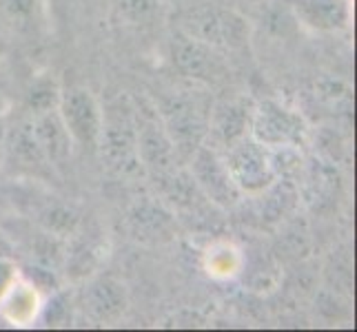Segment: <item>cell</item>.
I'll return each mask as SVG.
<instances>
[{
  "mask_svg": "<svg viewBox=\"0 0 357 332\" xmlns=\"http://www.w3.org/2000/svg\"><path fill=\"white\" fill-rule=\"evenodd\" d=\"M176 31L200 40L222 54H236L251 42V20L238 9L218 3L191 5L178 16Z\"/></svg>",
  "mask_w": 357,
  "mask_h": 332,
  "instance_id": "cell-1",
  "label": "cell"
},
{
  "mask_svg": "<svg viewBox=\"0 0 357 332\" xmlns=\"http://www.w3.org/2000/svg\"><path fill=\"white\" fill-rule=\"evenodd\" d=\"M60 95H63V87H60L54 73H40V76H36L29 84L27 93H24V106H27L29 118L56 111Z\"/></svg>",
  "mask_w": 357,
  "mask_h": 332,
  "instance_id": "cell-18",
  "label": "cell"
},
{
  "mask_svg": "<svg viewBox=\"0 0 357 332\" xmlns=\"http://www.w3.org/2000/svg\"><path fill=\"white\" fill-rule=\"evenodd\" d=\"M31 127L49 166H63L71 157L73 142L63 125V120L58 116V109L31 118Z\"/></svg>",
  "mask_w": 357,
  "mask_h": 332,
  "instance_id": "cell-16",
  "label": "cell"
},
{
  "mask_svg": "<svg viewBox=\"0 0 357 332\" xmlns=\"http://www.w3.org/2000/svg\"><path fill=\"white\" fill-rule=\"evenodd\" d=\"M80 303L93 324L112 326L125 317L129 308V292L127 286L112 275H93L84 279Z\"/></svg>",
  "mask_w": 357,
  "mask_h": 332,
  "instance_id": "cell-8",
  "label": "cell"
},
{
  "mask_svg": "<svg viewBox=\"0 0 357 332\" xmlns=\"http://www.w3.org/2000/svg\"><path fill=\"white\" fill-rule=\"evenodd\" d=\"M171 65L180 73L195 84H222L229 78V63L227 54L218 52V49L208 47L195 38H189L180 31L171 38L169 45Z\"/></svg>",
  "mask_w": 357,
  "mask_h": 332,
  "instance_id": "cell-5",
  "label": "cell"
},
{
  "mask_svg": "<svg viewBox=\"0 0 357 332\" xmlns=\"http://www.w3.org/2000/svg\"><path fill=\"white\" fill-rule=\"evenodd\" d=\"M58 116L73 144L82 146V149H98L105 125V111L87 87L63 89Z\"/></svg>",
  "mask_w": 357,
  "mask_h": 332,
  "instance_id": "cell-6",
  "label": "cell"
},
{
  "mask_svg": "<svg viewBox=\"0 0 357 332\" xmlns=\"http://www.w3.org/2000/svg\"><path fill=\"white\" fill-rule=\"evenodd\" d=\"M43 294L31 279L20 277L9 292L0 299V315H3L11 326H31L40 319Z\"/></svg>",
  "mask_w": 357,
  "mask_h": 332,
  "instance_id": "cell-15",
  "label": "cell"
},
{
  "mask_svg": "<svg viewBox=\"0 0 357 332\" xmlns=\"http://www.w3.org/2000/svg\"><path fill=\"white\" fill-rule=\"evenodd\" d=\"M0 255L11 257V242L7 239V235H3V230H0Z\"/></svg>",
  "mask_w": 357,
  "mask_h": 332,
  "instance_id": "cell-25",
  "label": "cell"
},
{
  "mask_svg": "<svg viewBox=\"0 0 357 332\" xmlns=\"http://www.w3.org/2000/svg\"><path fill=\"white\" fill-rule=\"evenodd\" d=\"M5 16L14 24H31L38 16L40 0H0Z\"/></svg>",
  "mask_w": 357,
  "mask_h": 332,
  "instance_id": "cell-23",
  "label": "cell"
},
{
  "mask_svg": "<svg viewBox=\"0 0 357 332\" xmlns=\"http://www.w3.org/2000/svg\"><path fill=\"white\" fill-rule=\"evenodd\" d=\"M160 11H162V0H112L109 20L122 29H140L151 24Z\"/></svg>",
  "mask_w": 357,
  "mask_h": 332,
  "instance_id": "cell-17",
  "label": "cell"
},
{
  "mask_svg": "<svg viewBox=\"0 0 357 332\" xmlns=\"http://www.w3.org/2000/svg\"><path fill=\"white\" fill-rule=\"evenodd\" d=\"M189 175L193 177L195 187L200 189L206 202H211L215 208H233L238 206L244 195L233 184L229 171L222 162V155L208 149L206 144L198 146L193 155L187 159Z\"/></svg>",
  "mask_w": 357,
  "mask_h": 332,
  "instance_id": "cell-7",
  "label": "cell"
},
{
  "mask_svg": "<svg viewBox=\"0 0 357 332\" xmlns=\"http://www.w3.org/2000/svg\"><path fill=\"white\" fill-rule=\"evenodd\" d=\"M242 266V255L233 244L229 242H218L208 246L204 255V268L211 277L218 279H229L240 273Z\"/></svg>",
  "mask_w": 357,
  "mask_h": 332,
  "instance_id": "cell-21",
  "label": "cell"
},
{
  "mask_svg": "<svg viewBox=\"0 0 357 332\" xmlns=\"http://www.w3.org/2000/svg\"><path fill=\"white\" fill-rule=\"evenodd\" d=\"M135 146H138L140 166L151 171L153 175H165L180 164L176 146L160 118H144L135 122Z\"/></svg>",
  "mask_w": 357,
  "mask_h": 332,
  "instance_id": "cell-11",
  "label": "cell"
},
{
  "mask_svg": "<svg viewBox=\"0 0 357 332\" xmlns=\"http://www.w3.org/2000/svg\"><path fill=\"white\" fill-rule=\"evenodd\" d=\"M309 125L300 111L273 100V97L253 104L249 138L260 142L266 149H300L309 142Z\"/></svg>",
  "mask_w": 357,
  "mask_h": 332,
  "instance_id": "cell-2",
  "label": "cell"
},
{
  "mask_svg": "<svg viewBox=\"0 0 357 332\" xmlns=\"http://www.w3.org/2000/svg\"><path fill=\"white\" fill-rule=\"evenodd\" d=\"M102 155L109 159V164L122 173H131V171L140 168L138 146H135V122L127 118H114L107 120L102 125L100 144Z\"/></svg>",
  "mask_w": 357,
  "mask_h": 332,
  "instance_id": "cell-14",
  "label": "cell"
},
{
  "mask_svg": "<svg viewBox=\"0 0 357 332\" xmlns=\"http://www.w3.org/2000/svg\"><path fill=\"white\" fill-rule=\"evenodd\" d=\"M38 224L47 235L58 237V239H71L78 232L80 215L65 204H52V206H45L40 211Z\"/></svg>",
  "mask_w": 357,
  "mask_h": 332,
  "instance_id": "cell-20",
  "label": "cell"
},
{
  "mask_svg": "<svg viewBox=\"0 0 357 332\" xmlns=\"http://www.w3.org/2000/svg\"><path fill=\"white\" fill-rule=\"evenodd\" d=\"M127 228L131 237L142 244H167L176 237L178 221L167 206L155 202H140L129 208Z\"/></svg>",
  "mask_w": 357,
  "mask_h": 332,
  "instance_id": "cell-12",
  "label": "cell"
},
{
  "mask_svg": "<svg viewBox=\"0 0 357 332\" xmlns=\"http://www.w3.org/2000/svg\"><path fill=\"white\" fill-rule=\"evenodd\" d=\"M14 129L16 131L11 133L9 151L14 155L16 164L24 166V168H33V171H40V168L49 166V162L45 159L40 146H38V140H36V135H33L31 118L24 122H18V127H14Z\"/></svg>",
  "mask_w": 357,
  "mask_h": 332,
  "instance_id": "cell-19",
  "label": "cell"
},
{
  "mask_svg": "<svg viewBox=\"0 0 357 332\" xmlns=\"http://www.w3.org/2000/svg\"><path fill=\"white\" fill-rule=\"evenodd\" d=\"M208 111H211V106L189 93L169 97L160 106L158 118L176 146L180 164H187L193 151L204 144L208 129Z\"/></svg>",
  "mask_w": 357,
  "mask_h": 332,
  "instance_id": "cell-3",
  "label": "cell"
},
{
  "mask_svg": "<svg viewBox=\"0 0 357 332\" xmlns=\"http://www.w3.org/2000/svg\"><path fill=\"white\" fill-rule=\"evenodd\" d=\"M298 175H302L304 200L313 211L322 213L324 208H335V202L342 193V182L333 162H328L324 157H315L311 164H302Z\"/></svg>",
  "mask_w": 357,
  "mask_h": 332,
  "instance_id": "cell-13",
  "label": "cell"
},
{
  "mask_svg": "<svg viewBox=\"0 0 357 332\" xmlns=\"http://www.w3.org/2000/svg\"><path fill=\"white\" fill-rule=\"evenodd\" d=\"M22 277L18 264L11 260V257H3L0 255V299L9 292V288L16 284V281Z\"/></svg>",
  "mask_w": 357,
  "mask_h": 332,
  "instance_id": "cell-24",
  "label": "cell"
},
{
  "mask_svg": "<svg viewBox=\"0 0 357 332\" xmlns=\"http://www.w3.org/2000/svg\"><path fill=\"white\" fill-rule=\"evenodd\" d=\"M220 155H222V162L233 184L242 195H262L280 180L273 166L271 149L255 142L249 135L229 146Z\"/></svg>",
  "mask_w": 357,
  "mask_h": 332,
  "instance_id": "cell-4",
  "label": "cell"
},
{
  "mask_svg": "<svg viewBox=\"0 0 357 332\" xmlns=\"http://www.w3.org/2000/svg\"><path fill=\"white\" fill-rule=\"evenodd\" d=\"M98 264H100V257H98V251L91 244H69L67 253H65V270L67 277L73 281H84L96 275Z\"/></svg>",
  "mask_w": 357,
  "mask_h": 332,
  "instance_id": "cell-22",
  "label": "cell"
},
{
  "mask_svg": "<svg viewBox=\"0 0 357 332\" xmlns=\"http://www.w3.org/2000/svg\"><path fill=\"white\" fill-rule=\"evenodd\" d=\"M295 22L315 33H344L353 22L351 0H289Z\"/></svg>",
  "mask_w": 357,
  "mask_h": 332,
  "instance_id": "cell-10",
  "label": "cell"
},
{
  "mask_svg": "<svg viewBox=\"0 0 357 332\" xmlns=\"http://www.w3.org/2000/svg\"><path fill=\"white\" fill-rule=\"evenodd\" d=\"M253 104L244 97H231V100L218 102L208 111V129L204 144L218 153L227 151L229 146L240 142L249 135Z\"/></svg>",
  "mask_w": 357,
  "mask_h": 332,
  "instance_id": "cell-9",
  "label": "cell"
},
{
  "mask_svg": "<svg viewBox=\"0 0 357 332\" xmlns=\"http://www.w3.org/2000/svg\"><path fill=\"white\" fill-rule=\"evenodd\" d=\"M3 56H5V47L0 45V63H3Z\"/></svg>",
  "mask_w": 357,
  "mask_h": 332,
  "instance_id": "cell-26",
  "label": "cell"
}]
</instances>
